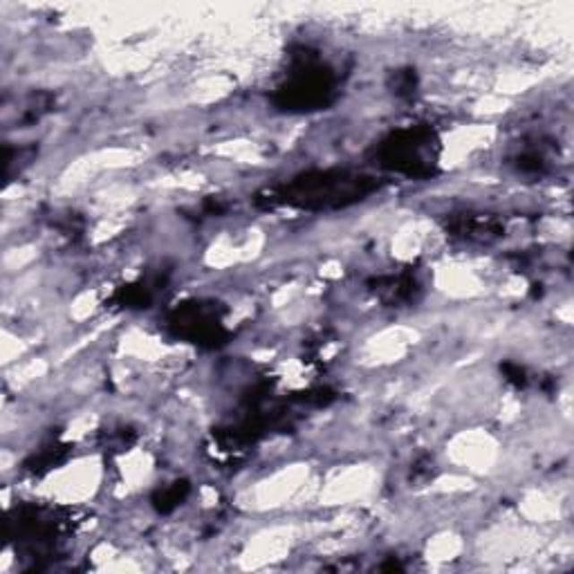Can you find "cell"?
<instances>
[{"label": "cell", "mask_w": 574, "mask_h": 574, "mask_svg": "<svg viewBox=\"0 0 574 574\" xmlns=\"http://www.w3.org/2000/svg\"><path fill=\"white\" fill-rule=\"evenodd\" d=\"M516 167L523 173H543L547 168V158L543 150L529 149L516 158Z\"/></svg>", "instance_id": "obj_10"}, {"label": "cell", "mask_w": 574, "mask_h": 574, "mask_svg": "<svg viewBox=\"0 0 574 574\" xmlns=\"http://www.w3.org/2000/svg\"><path fill=\"white\" fill-rule=\"evenodd\" d=\"M68 451L70 447H65V444H50V447H46L43 451H39L37 456L25 465V469L32 471V474H46V471H50L55 465H61V462L68 458Z\"/></svg>", "instance_id": "obj_8"}, {"label": "cell", "mask_w": 574, "mask_h": 574, "mask_svg": "<svg viewBox=\"0 0 574 574\" xmlns=\"http://www.w3.org/2000/svg\"><path fill=\"white\" fill-rule=\"evenodd\" d=\"M390 86H393V92L399 97H407V95H413L416 92V86H417V77L413 70H398V73L393 74V81H390Z\"/></svg>", "instance_id": "obj_11"}, {"label": "cell", "mask_w": 574, "mask_h": 574, "mask_svg": "<svg viewBox=\"0 0 574 574\" xmlns=\"http://www.w3.org/2000/svg\"><path fill=\"white\" fill-rule=\"evenodd\" d=\"M115 304L122 305V308H149L150 301H153V285L150 283H131L124 285L115 292Z\"/></svg>", "instance_id": "obj_7"}, {"label": "cell", "mask_w": 574, "mask_h": 574, "mask_svg": "<svg viewBox=\"0 0 574 574\" xmlns=\"http://www.w3.org/2000/svg\"><path fill=\"white\" fill-rule=\"evenodd\" d=\"M375 177L353 171H310L258 195L265 207H292L321 211L362 202L377 189Z\"/></svg>", "instance_id": "obj_1"}, {"label": "cell", "mask_w": 574, "mask_h": 574, "mask_svg": "<svg viewBox=\"0 0 574 574\" xmlns=\"http://www.w3.org/2000/svg\"><path fill=\"white\" fill-rule=\"evenodd\" d=\"M371 292H375V296H380L384 304L389 305H402L416 301L417 292H420V283L411 271H402V274H390L373 278Z\"/></svg>", "instance_id": "obj_5"}, {"label": "cell", "mask_w": 574, "mask_h": 574, "mask_svg": "<svg viewBox=\"0 0 574 574\" xmlns=\"http://www.w3.org/2000/svg\"><path fill=\"white\" fill-rule=\"evenodd\" d=\"M449 231L462 240L489 243V240L498 238V236L502 234V225L496 220V218L462 213V216L451 218V222H449Z\"/></svg>", "instance_id": "obj_6"}, {"label": "cell", "mask_w": 574, "mask_h": 574, "mask_svg": "<svg viewBox=\"0 0 574 574\" xmlns=\"http://www.w3.org/2000/svg\"><path fill=\"white\" fill-rule=\"evenodd\" d=\"M337 95V77L330 65L323 64L314 52L301 47L292 56L287 79L276 90V106L290 113H308L330 104Z\"/></svg>", "instance_id": "obj_2"}, {"label": "cell", "mask_w": 574, "mask_h": 574, "mask_svg": "<svg viewBox=\"0 0 574 574\" xmlns=\"http://www.w3.org/2000/svg\"><path fill=\"white\" fill-rule=\"evenodd\" d=\"M502 375H505V380L510 381L511 386H516V389L527 386V373H525V368L518 366V364H502Z\"/></svg>", "instance_id": "obj_12"}, {"label": "cell", "mask_w": 574, "mask_h": 574, "mask_svg": "<svg viewBox=\"0 0 574 574\" xmlns=\"http://www.w3.org/2000/svg\"><path fill=\"white\" fill-rule=\"evenodd\" d=\"M168 328L176 337L191 341L202 348H218L227 341L225 323L216 304H184L168 317Z\"/></svg>", "instance_id": "obj_4"}, {"label": "cell", "mask_w": 574, "mask_h": 574, "mask_svg": "<svg viewBox=\"0 0 574 574\" xmlns=\"http://www.w3.org/2000/svg\"><path fill=\"white\" fill-rule=\"evenodd\" d=\"M189 496V483L186 480H177V483L168 484V487L159 489L158 493L153 496V505L155 510L162 511V514H168L176 507L182 505V501Z\"/></svg>", "instance_id": "obj_9"}, {"label": "cell", "mask_w": 574, "mask_h": 574, "mask_svg": "<svg viewBox=\"0 0 574 574\" xmlns=\"http://www.w3.org/2000/svg\"><path fill=\"white\" fill-rule=\"evenodd\" d=\"M375 159L386 171L416 180L431 177L438 173L440 140L431 126L399 128L377 146Z\"/></svg>", "instance_id": "obj_3"}]
</instances>
